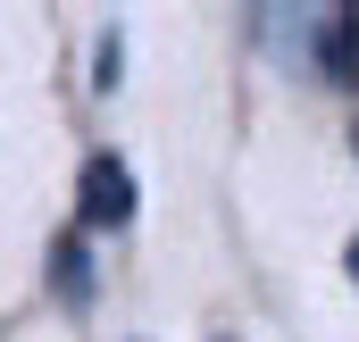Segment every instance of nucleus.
I'll use <instances>...</instances> for the list:
<instances>
[{
    "label": "nucleus",
    "mask_w": 359,
    "mask_h": 342,
    "mask_svg": "<svg viewBox=\"0 0 359 342\" xmlns=\"http://www.w3.org/2000/svg\"><path fill=\"white\" fill-rule=\"evenodd\" d=\"M76 217H84V226H126V217H134V175H126V159H117V151H92V159H84Z\"/></svg>",
    "instance_id": "nucleus-1"
},
{
    "label": "nucleus",
    "mask_w": 359,
    "mask_h": 342,
    "mask_svg": "<svg viewBox=\"0 0 359 342\" xmlns=\"http://www.w3.org/2000/svg\"><path fill=\"white\" fill-rule=\"evenodd\" d=\"M351 275H359V234H351Z\"/></svg>",
    "instance_id": "nucleus-3"
},
{
    "label": "nucleus",
    "mask_w": 359,
    "mask_h": 342,
    "mask_svg": "<svg viewBox=\"0 0 359 342\" xmlns=\"http://www.w3.org/2000/svg\"><path fill=\"white\" fill-rule=\"evenodd\" d=\"M50 292H59V301H76V309L92 301V259H84L76 234H59V251H50Z\"/></svg>",
    "instance_id": "nucleus-2"
}]
</instances>
